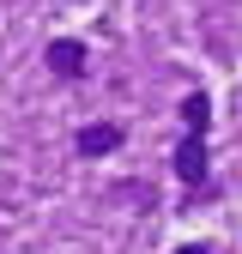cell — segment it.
Listing matches in <instances>:
<instances>
[{
	"label": "cell",
	"mask_w": 242,
	"mask_h": 254,
	"mask_svg": "<svg viewBox=\"0 0 242 254\" xmlns=\"http://www.w3.org/2000/svg\"><path fill=\"white\" fill-rule=\"evenodd\" d=\"M43 61H49L60 79H79V73H85V43H73V37H55V43L43 49Z\"/></svg>",
	"instance_id": "cell-2"
},
{
	"label": "cell",
	"mask_w": 242,
	"mask_h": 254,
	"mask_svg": "<svg viewBox=\"0 0 242 254\" xmlns=\"http://www.w3.org/2000/svg\"><path fill=\"white\" fill-rule=\"evenodd\" d=\"M73 145H79V157H109V151L121 145V127H115V121H91V127H79Z\"/></svg>",
	"instance_id": "cell-3"
},
{
	"label": "cell",
	"mask_w": 242,
	"mask_h": 254,
	"mask_svg": "<svg viewBox=\"0 0 242 254\" xmlns=\"http://www.w3.org/2000/svg\"><path fill=\"white\" fill-rule=\"evenodd\" d=\"M176 254H212V248H194V242H188V248H176Z\"/></svg>",
	"instance_id": "cell-5"
},
{
	"label": "cell",
	"mask_w": 242,
	"mask_h": 254,
	"mask_svg": "<svg viewBox=\"0 0 242 254\" xmlns=\"http://www.w3.org/2000/svg\"><path fill=\"white\" fill-rule=\"evenodd\" d=\"M170 164H176V176L188 182V188H206V133H188L170 151Z\"/></svg>",
	"instance_id": "cell-1"
},
{
	"label": "cell",
	"mask_w": 242,
	"mask_h": 254,
	"mask_svg": "<svg viewBox=\"0 0 242 254\" xmlns=\"http://www.w3.org/2000/svg\"><path fill=\"white\" fill-rule=\"evenodd\" d=\"M182 121H188V133H206L212 127V97L206 91H188V97H182Z\"/></svg>",
	"instance_id": "cell-4"
}]
</instances>
